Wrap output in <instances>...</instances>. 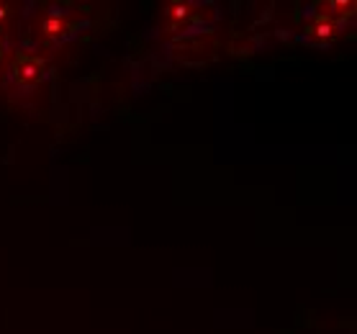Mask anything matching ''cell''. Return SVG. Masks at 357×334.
Segmentation results:
<instances>
[{"label":"cell","instance_id":"obj_1","mask_svg":"<svg viewBox=\"0 0 357 334\" xmlns=\"http://www.w3.org/2000/svg\"><path fill=\"white\" fill-rule=\"evenodd\" d=\"M29 65H31V67H26V70L16 73L21 80H36V77L41 75V65H39V62H29Z\"/></svg>","mask_w":357,"mask_h":334}]
</instances>
